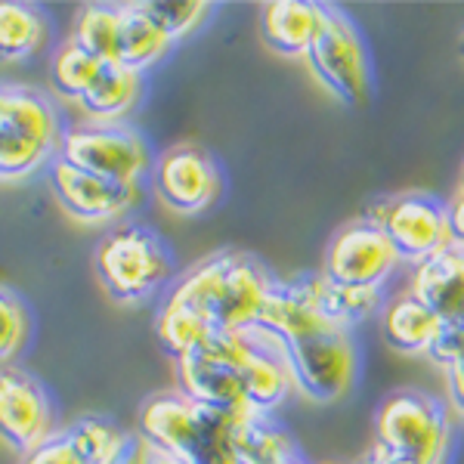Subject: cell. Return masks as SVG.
I'll list each match as a JSON object with an SVG mask.
<instances>
[{
	"label": "cell",
	"instance_id": "cell-22",
	"mask_svg": "<svg viewBox=\"0 0 464 464\" xmlns=\"http://www.w3.org/2000/svg\"><path fill=\"white\" fill-rule=\"evenodd\" d=\"M65 443L72 446L74 459L81 464H118L127 452L133 437L118 428L111 418L102 415H84L65 428Z\"/></svg>",
	"mask_w": 464,
	"mask_h": 464
},
{
	"label": "cell",
	"instance_id": "cell-10",
	"mask_svg": "<svg viewBox=\"0 0 464 464\" xmlns=\"http://www.w3.org/2000/svg\"><path fill=\"white\" fill-rule=\"evenodd\" d=\"M297 393L313 402H334L356 381V347L350 332L328 328L285 347Z\"/></svg>",
	"mask_w": 464,
	"mask_h": 464
},
{
	"label": "cell",
	"instance_id": "cell-18",
	"mask_svg": "<svg viewBox=\"0 0 464 464\" xmlns=\"http://www.w3.org/2000/svg\"><path fill=\"white\" fill-rule=\"evenodd\" d=\"M411 295L437 313L440 319H459L464 313V251L443 248L411 269Z\"/></svg>",
	"mask_w": 464,
	"mask_h": 464
},
{
	"label": "cell",
	"instance_id": "cell-28",
	"mask_svg": "<svg viewBox=\"0 0 464 464\" xmlns=\"http://www.w3.org/2000/svg\"><path fill=\"white\" fill-rule=\"evenodd\" d=\"M381 310V288L334 285L322 276V313L341 332H350L359 322L375 316Z\"/></svg>",
	"mask_w": 464,
	"mask_h": 464
},
{
	"label": "cell",
	"instance_id": "cell-2",
	"mask_svg": "<svg viewBox=\"0 0 464 464\" xmlns=\"http://www.w3.org/2000/svg\"><path fill=\"white\" fill-rule=\"evenodd\" d=\"M65 127L44 90L10 84L0 90V174L4 183L28 179L59 159Z\"/></svg>",
	"mask_w": 464,
	"mask_h": 464
},
{
	"label": "cell",
	"instance_id": "cell-25",
	"mask_svg": "<svg viewBox=\"0 0 464 464\" xmlns=\"http://www.w3.org/2000/svg\"><path fill=\"white\" fill-rule=\"evenodd\" d=\"M121 25H124L121 4H87L74 16L72 41L78 47H84L90 56L100 59V63H118Z\"/></svg>",
	"mask_w": 464,
	"mask_h": 464
},
{
	"label": "cell",
	"instance_id": "cell-15",
	"mask_svg": "<svg viewBox=\"0 0 464 464\" xmlns=\"http://www.w3.org/2000/svg\"><path fill=\"white\" fill-rule=\"evenodd\" d=\"M201 430H205V406L189 400L183 391L155 393L140 406V440L161 452H174L192 461Z\"/></svg>",
	"mask_w": 464,
	"mask_h": 464
},
{
	"label": "cell",
	"instance_id": "cell-9",
	"mask_svg": "<svg viewBox=\"0 0 464 464\" xmlns=\"http://www.w3.org/2000/svg\"><path fill=\"white\" fill-rule=\"evenodd\" d=\"M400 264L402 260L387 232L375 220L362 217L334 232L325 248V260H322V276L334 285L384 288V282Z\"/></svg>",
	"mask_w": 464,
	"mask_h": 464
},
{
	"label": "cell",
	"instance_id": "cell-39",
	"mask_svg": "<svg viewBox=\"0 0 464 464\" xmlns=\"http://www.w3.org/2000/svg\"><path fill=\"white\" fill-rule=\"evenodd\" d=\"M461 189H464V168H461Z\"/></svg>",
	"mask_w": 464,
	"mask_h": 464
},
{
	"label": "cell",
	"instance_id": "cell-29",
	"mask_svg": "<svg viewBox=\"0 0 464 464\" xmlns=\"http://www.w3.org/2000/svg\"><path fill=\"white\" fill-rule=\"evenodd\" d=\"M28 334H32L28 306L22 304L16 291L4 288V295H0V356L6 365L28 343Z\"/></svg>",
	"mask_w": 464,
	"mask_h": 464
},
{
	"label": "cell",
	"instance_id": "cell-7",
	"mask_svg": "<svg viewBox=\"0 0 464 464\" xmlns=\"http://www.w3.org/2000/svg\"><path fill=\"white\" fill-rule=\"evenodd\" d=\"M313 78L319 81L334 100L347 106H362L372 96V69L369 53L359 32L338 6L322 4V25L306 53Z\"/></svg>",
	"mask_w": 464,
	"mask_h": 464
},
{
	"label": "cell",
	"instance_id": "cell-20",
	"mask_svg": "<svg viewBox=\"0 0 464 464\" xmlns=\"http://www.w3.org/2000/svg\"><path fill=\"white\" fill-rule=\"evenodd\" d=\"M229 443L242 464H285L301 455L288 430L273 415L260 411H245L232 421Z\"/></svg>",
	"mask_w": 464,
	"mask_h": 464
},
{
	"label": "cell",
	"instance_id": "cell-4",
	"mask_svg": "<svg viewBox=\"0 0 464 464\" xmlns=\"http://www.w3.org/2000/svg\"><path fill=\"white\" fill-rule=\"evenodd\" d=\"M449 449V418L433 396L396 391L375 411V446L384 464H443Z\"/></svg>",
	"mask_w": 464,
	"mask_h": 464
},
{
	"label": "cell",
	"instance_id": "cell-1",
	"mask_svg": "<svg viewBox=\"0 0 464 464\" xmlns=\"http://www.w3.org/2000/svg\"><path fill=\"white\" fill-rule=\"evenodd\" d=\"M276 279L251 254H211L179 276L170 295L189 304L214 334H238L257 328Z\"/></svg>",
	"mask_w": 464,
	"mask_h": 464
},
{
	"label": "cell",
	"instance_id": "cell-6",
	"mask_svg": "<svg viewBox=\"0 0 464 464\" xmlns=\"http://www.w3.org/2000/svg\"><path fill=\"white\" fill-rule=\"evenodd\" d=\"M59 159L87 170V174L124 186L143 183L146 170L155 168L146 140L124 121H81L65 127Z\"/></svg>",
	"mask_w": 464,
	"mask_h": 464
},
{
	"label": "cell",
	"instance_id": "cell-16",
	"mask_svg": "<svg viewBox=\"0 0 464 464\" xmlns=\"http://www.w3.org/2000/svg\"><path fill=\"white\" fill-rule=\"evenodd\" d=\"M242 378H245V396H248V411H260V415H273L297 391L295 375H291V365H288L285 343L264 332V328H251L248 332Z\"/></svg>",
	"mask_w": 464,
	"mask_h": 464
},
{
	"label": "cell",
	"instance_id": "cell-12",
	"mask_svg": "<svg viewBox=\"0 0 464 464\" xmlns=\"http://www.w3.org/2000/svg\"><path fill=\"white\" fill-rule=\"evenodd\" d=\"M152 186L161 205L177 214H198L220 198V168L201 146L183 143L168 152L152 168Z\"/></svg>",
	"mask_w": 464,
	"mask_h": 464
},
{
	"label": "cell",
	"instance_id": "cell-23",
	"mask_svg": "<svg viewBox=\"0 0 464 464\" xmlns=\"http://www.w3.org/2000/svg\"><path fill=\"white\" fill-rule=\"evenodd\" d=\"M47 37V19L37 13V6L19 4V0L0 4V53H4V63H22V59L37 56Z\"/></svg>",
	"mask_w": 464,
	"mask_h": 464
},
{
	"label": "cell",
	"instance_id": "cell-13",
	"mask_svg": "<svg viewBox=\"0 0 464 464\" xmlns=\"http://www.w3.org/2000/svg\"><path fill=\"white\" fill-rule=\"evenodd\" d=\"M0 433L19 455L47 443L53 433V409L44 387L22 369L6 365L0 375Z\"/></svg>",
	"mask_w": 464,
	"mask_h": 464
},
{
	"label": "cell",
	"instance_id": "cell-40",
	"mask_svg": "<svg viewBox=\"0 0 464 464\" xmlns=\"http://www.w3.org/2000/svg\"><path fill=\"white\" fill-rule=\"evenodd\" d=\"M461 56H464V34H461Z\"/></svg>",
	"mask_w": 464,
	"mask_h": 464
},
{
	"label": "cell",
	"instance_id": "cell-31",
	"mask_svg": "<svg viewBox=\"0 0 464 464\" xmlns=\"http://www.w3.org/2000/svg\"><path fill=\"white\" fill-rule=\"evenodd\" d=\"M428 359L433 365H443V369H452L455 362L464 359V319H443L437 338H433Z\"/></svg>",
	"mask_w": 464,
	"mask_h": 464
},
{
	"label": "cell",
	"instance_id": "cell-37",
	"mask_svg": "<svg viewBox=\"0 0 464 464\" xmlns=\"http://www.w3.org/2000/svg\"><path fill=\"white\" fill-rule=\"evenodd\" d=\"M356 464H384V461H381L378 455H372V452H369V455H365V459H359Z\"/></svg>",
	"mask_w": 464,
	"mask_h": 464
},
{
	"label": "cell",
	"instance_id": "cell-27",
	"mask_svg": "<svg viewBox=\"0 0 464 464\" xmlns=\"http://www.w3.org/2000/svg\"><path fill=\"white\" fill-rule=\"evenodd\" d=\"M100 69H102L100 59L90 56L84 47H78L69 37V41L59 44L53 50V56H50V87H53V93L63 96V100L78 102L81 96L87 93V87L93 84Z\"/></svg>",
	"mask_w": 464,
	"mask_h": 464
},
{
	"label": "cell",
	"instance_id": "cell-38",
	"mask_svg": "<svg viewBox=\"0 0 464 464\" xmlns=\"http://www.w3.org/2000/svg\"><path fill=\"white\" fill-rule=\"evenodd\" d=\"M285 464H306V459H304V455H297V459H291V461H285Z\"/></svg>",
	"mask_w": 464,
	"mask_h": 464
},
{
	"label": "cell",
	"instance_id": "cell-33",
	"mask_svg": "<svg viewBox=\"0 0 464 464\" xmlns=\"http://www.w3.org/2000/svg\"><path fill=\"white\" fill-rule=\"evenodd\" d=\"M446 227H449V245L464 251V189H459L446 201Z\"/></svg>",
	"mask_w": 464,
	"mask_h": 464
},
{
	"label": "cell",
	"instance_id": "cell-17",
	"mask_svg": "<svg viewBox=\"0 0 464 464\" xmlns=\"http://www.w3.org/2000/svg\"><path fill=\"white\" fill-rule=\"evenodd\" d=\"M322 25V4L306 0H273L260 6V34L266 47L279 56H304L310 53L313 41Z\"/></svg>",
	"mask_w": 464,
	"mask_h": 464
},
{
	"label": "cell",
	"instance_id": "cell-30",
	"mask_svg": "<svg viewBox=\"0 0 464 464\" xmlns=\"http://www.w3.org/2000/svg\"><path fill=\"white\" fill-rule=\"evenodd\" d=\"M140 6H143L146 16L152 19L170 41H179V37L189 34L192 28L208 16V10H211L205 0H192V4H159V0H146V4H140Z\"/></svg>",
	"mask_w": 464,
	"mask_h": 464
},
{
	"label": "cell",
	"instance_id": "cell-36",
	"mask_svg": "<svg viewBox=\"0 0 464 464\" xmlns=\"http://www.w3.org/2000/svg\"><path fill=\"white\" fill-rule=\"evenodd\" d=\"M149 464H196L183 455H174V452H161V449H152L149 446Z\"/></svg>",
	"mask_w": 464,
	"mask_h": 464
},
{
	"label": "cell",
	"instance_id": "cell-35",
	"mask_svg": "<svg viewBox=\"0 0 464 464\" xmlns=\"http://www.w3.org/2000/svg\"><path fill=\"white\" fill-rule=\"evenodd\" d=\"M118 464H149V443H146V440L133 437Z\"/></svg>",
	"mask_w": 464,
	"mask_h": 464
},
{
	"label": "cell",
	"instance_id": "cell-26",
	"mask_svg": "<svg viewBox=\"0 0 464 464\" xmlns=\"http://www.w3.org/2000/svg\"><path fill=\"white\" fill-rule=\"evenodd\" d=\"M211 334H214L211 325L189 304H183L174 295H168L161 301L159 316H155V338H159L161 350L168 356L183 359L186 353L201 347Z\"/></svg>",
	"mask_w": 464,
	"mask_h": 464
},
{
	"label": "cell",
	"instance_id": "cell-34",
	"mask_svg": "<svg viewBox=\"0 0 464 464\" xmlns=\"http://www.w3.org/2000/svg\"><path fill=\"white\" fill-rule=\"evenodd\" d=\"M446 387H449V402H452L459 415H464V359L455 362L452 369H446Z\"/></svg>",
	"mask_w": 464,
	"mask_h": 464
},
{
	"label": "cell",
	"instance_id": "cell-19",
	"mask_svg": "<svg viewBox=\"0 0 464 464\" xmlns=\"http://www.w3.org/2000/svg\"><path fill=\"white\" fill-rule=\"evenodd\" d=\"M440 325H443V319H440L421 297L411 295V291L393 297V301L381 310V332H384V341L391 343L396 353H406V356H428Z\"/></svg>",
	"mask_w": 464,
	"mask_h": 464
},
{
	"label": "cell",
	"instance_id": "cell-41",
	"mask_svg": "<svg viewBox=\"0 0 464 464\" xmlns=\"http://www.w3.org/2000/svg\"><path fill=\"white\" fill-rule=\"evenodd\" d=\"M459 319H464V313H461V316H459Z\"/></svg>",
	"mask_w": 464,
	"mask_h": 464
},
{
	"label": "cell",
	"instance_id": "cell-5",
	"mask_svg": "<svg viewBox=\"0 0 464 464\" xmlns=\"http://www.w3.org/2000/svg\"><path fill=\"white\" fill-rule=\"evenodd\" d=\"M245 350H248V332L211 334L201 347L177 359L179 391L205 409L223 411V415H245L248 411L242 378Z\"/></svg>",
	"mask_w": 464,
	"mask_h": 464
},
{
	"label": "cell",
	"instance_id": "cell-14",
	"mask_svg": "<svg viewBox=\"0 0 464 464\" xmlns=\"http://www.w3.org/2000/svg\"><path fill=\"white\" fill-rule=\"evenodd\" d=\"M257 328H264L273 338H279L285 347L295 341L310 338V334L334 328L325 319V313H322V273L276 282Z\"/></svg>",
	"mask_w": 464,
	"mask_h": 464
},
{
	"label": "cell",
	"instance_id": "cell-21",
	"mask_svg": "<svg viewBox=\"0 0 464 464\" xmlns=\"http://www.w3.org/2000/svg\"><path fill=\"white\" fill-rule=\"evenodd\" d=\"M140 87H143V74L124 69L118 63H102L93 84L78 100V109L87 115V121L118 124L124 121L127 111L133 109V102L140 100Z\"/></svg>",
	"mask_w": 464,
	"mask_h": 464
},
{
	"label": "cell",
	"instance_id": "cell-11",
	"mask_svg": "<svg viewBox=\"0 0 464 464\" xmlns=\"http://www.w3.org/2000/svg\"><path fill=\"white\" fill-rule=\"evenodd\" d=\"M47 179L56 201L63 205V211L81 223L124 220L143 201V183L137 186L111 183V179H102L74 168L65 159H56L50 164Z\"/></svg>",
	"mask_w": 464,
	"mask_h": 464
},
{
	"label": "cell",
	"instance_id": "cell-8",
	"mask_svg": "<svg viewBox=\"0 0 464 464\" xmlns=\"http://www.w3.org/2000/svg\"><path fill=\"white\" fill-rule=\"evenodd\" d=\"M369 220L387 232L402 264H424L433 254L449 248L446 205L428 192H402L369 208Z\"/></svg>",
	"mask_w": 464,
	"mask_h": 464
},
{
	"label": "cell",
	"instance_id": "cell-24",
	"mask_svg": "<svg viewBox=\"0 0 464 464\" xmlns=\"http://www.w3.org/2000/svg\"><path fill=\"white\" fill-rule=\"evenodd\" d=\"M124 25H121V50H118V65L143 74L152 69L159 59L170 50V37L155 25L143 13L140 4H121Z\"/></svg>",
	"mask_w": 464,
	"mask_h": 464
},
{
	"label": "cell",
	"instance_id": "cell-3",
	"mask_svg": "<svg viewBox=\"0 0 464 464\" xmlns=\"http://www.w3.org/2000/svg\"><path fill=\"white\" fill-rule=\"evenodd\" d=\"M96 279L118 304H143L170 279V251L146 223H121L93 254Z\"/></svg>",
	"mask_w": 464,
	"mask_h": 464
},
{
	"label": "cell",
	"instance_id": "cell-32",
	"mask_svg": "<svg viewBox=\"0 0 464 464\" xmlns=\"http://www.w3.org/2000/svg\"><path fill=\"white\" fill-rule=\"evenodd\" d=\"M19 464H81V461L74 459L72 446L65 443L63 433H56V437H50L47 443H41L28 455H22Z\"/></svg>",
	"mask_w": 464,
	"mask_h": 464
}]
</instances>
